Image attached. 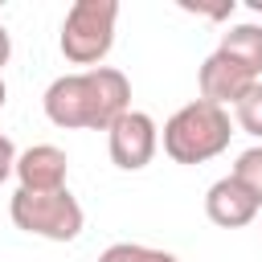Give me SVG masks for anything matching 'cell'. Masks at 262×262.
Masks as SVG:
<instances>
[{
  "label": "cell",
  "mask_w": 262,
  "mask_h": 262,
  "mask_svg": "<svg viewBox=\"0 0 262 262\" xmlns=\"http://www.w3.org/2000/svg\"><path fill=\"white\" fill-rule=\"evenodd\" d=\"M258 209H262L258 196H254L246 184H237L233 176L213 180L209 192H205V213H209V221L221 225V229H242V225H250V221L258 217Z\"/></svg>",
  "instance_id": "obj_8"
},
{
  "label": "cell",
  "mask_w": 262,
  "mask_h": 262,
  "mask_svg": "<svg viewBox=\"0 0 262 262\" xmlns=\"http://www.w3.org/2000/svg\"><path fill=\"white\" fill-rule=\"evenodd\" d=\"M41 102H45V119L61 131H74V127L111 131L115 119L131 111V82L115 66H94V70L53 78Z\"/></svg>",
  "instance_id": "obj_1"
},
{
  "label": "cell",
  "mask_w": 262,
  "mask_h": 262,
  "mask_svg": "<svg viewBox=\"0 0 262 262\" xmlns=\"http://www.w3.org/2000/svg\"><path fill=\"white\" fill-rule=\"evenodd\" d=\"M106 151H111V164L123 168V172L147 168L156 160V151H160V127H156V119L147 111H127L106 131Z\"/></svg>",
  "instance_id": "obj_5"
},
{
  "label": "cell",
  "mask_w": 262,
  "mask_h": 262,
  "mask_svg": "<svg viewBox=\"0 0 262 262\" xmlns=\"http://www.w3.org/2000/svg\"><path fill=\"white\" fill-rule=\"evenodd\" d=\"M258 78L250 70H242L233 57H225L221 49H213L205 61H201V74H196V86H201V98L205 102H217V106H233Z\"/></svg>",
  "instance_id": "obj_6"
},
{
  "label": "cell",
  "mask_w": 262,
  "mask_h": 262,
  "mask_svg": "<svg viewBox=\"0 0 262 262\" xmlns=\"http://www.w3.org/2000/svg\"><path fill=\"white\" fill-rule=\"evenodd\" d=\"M237 184H246L254 196H258V205H262V143H254V147H246L242 156H237V164H233V172H229Z\"/></svg>",
  "instance_id": "obj_12"
},
{
  "label": "cell",
  "mask_w": 262,
  "mask_h": 262,
  "mask_svg": "<svg viewBox=\"0 0 262 262\" xmlns=\"http://www.w3.org/2000/svg\"><path fill=\"white\" fill-rule=\"evenodd\" d=\"M66 172H70V160L53 143H33L16 156V180L25 192H57L66 188Z\"/></svg>",
  "instance_id": "obj_7"
},
{
  "label": "cell",
  "mask_w": 262,
  "mask_h": 262,
  "mask_svg": "<svg viewBox=\"0 0 262 262\" xmlns=\"http://www.w3.org/2000/svg\"><path fill=\"white\" fill-rule=\"evenodd\" d=\"M217 49L262 82V25H233L229 33H221Z\"/></svg>",
  "instance_id": "obj_9"
},
{
  "label": "cell",
  "mask_w": 262,
  "mask_h": 262,
  "mask_svg": "<svg viewBox=\"0 0 262 262\" xmlns=\"http://www.w3.org/2000/svg\"><path fill=\"white\" fill-rule=\"evenodd\" d=\"M229 135H233L229 111L217 102L192 98L164 123L160 143H164V156L172 164H205L229 147Z\"/></svg>",
  "instance_id": "obj_2"
},
{
  "label": "cell",
  "mask_w": 262,
  "mask_h": 262,
  "mask_svg": "<svg viewBox=\"0 0 262 262\" xmlns=\"http://www.w3.org/2000/svg\"><path fill=\"white\" fill-rule=\"evenodd\" d=\"M115 20H119V0H74L57 37L61 57L94 70L115 45Z\"/></svg>",
  "instance_id": "obj_3"
},
{
  "label": "cell",
  "mask_w": 262,
  "mask_h": 262,
  "mask_svg": "<svg viewBox=\"0 0 262 262\" xmlns=\"http://www.w3.org/2000/svg\"><path fill=\"white\" fill-rule=\"evenodd\" d=\"M8 217L16 229L33 233V237H45V242H74L82 233V205L70 188H57V192H25L16 188L12 201H8Z\"/></svg>",
  "instance_id": "obj_4"
},
{
  "label": "cell",
  "mask_w": 262,
  "mask_h": 262,
  "mask_svg": "<svg viewBox=\"0 0 262 262\" xmlns=\"http://www.w3.org/2000/svg\"><path fill=\"white\" fill-rule=\"evenodd\" d=\"M98 262H180L176 254L168 250H156V246H139V242H115L102 250Z\"/></svg>",
  "instance_id": "obj_11"
},
{
  "label": "cell",
  "mask_w": 262,
  "mask_h": 262,
  "mask_svg": "<svg viewBox=\"0 0 262 262\" xmlns=\"http://www.w3.org/2000/svg\"><path fill=\"white\" fill-rule=\"evenodd\" d=\"M8 57H12V37H8V29L0 25V70L8 66Z\"/></svg>",
  "instance_id": "obj_14"
},
{
  "label": "cell",
  "mask_w": 262,
  "mask_h": 262,
  "mask_svg": "<svg viewBox=\"0 0 262 262\" xmlns=\"http://www.w3.org/2000/svg\"><path fill=\"white\" fill-rule=\"evenodd\" d=\"M4 98H8V90H4V78H0V106H4Z\"/></svg>",
  "instance_id": "obj_15"
},
{
  "label": "cell",
  "mask_w": 262,
  "mask_h": 262,
  "mask_svg": "<svg viewBox=\"0 0 262 262\" xmlns=\"http://www.w3.org/2000/svg\"><path fill=\"white\" fill-rule=\"evenodd\" d=\"M233 123L262 143V82H254V86L233 102Z\"/></svg>",
  "instance_id": "obj_10"
},
{
  "label": "cell",
  "mask_w": 262,
  "mask_h": 262,
  "mask_svg": "<svg viewBox=\"0 0 262 262\" xmlns=\"http://www.w3.org/2000/svg\"><path fill=\"white\" fill-rule=\"evenodd\" d=\"M16 147H12V139L8 135H0V184L8 180V176H16Z\"/></svg>",
  "instance_id": "obj_13"
}]
</instances>
